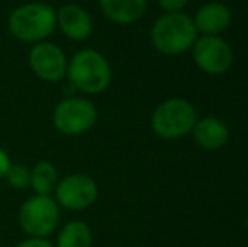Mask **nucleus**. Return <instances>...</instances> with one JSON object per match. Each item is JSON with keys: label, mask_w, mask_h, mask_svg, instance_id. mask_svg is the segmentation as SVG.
Listing matches in <instances>:
<instances>
[{"label": "nucleus", "mask_w": 248, "mask_h": 247, "mask_svg": "<svg viewBox=\"0 0 248 247\" xmlns=\"http://www.w3.org/2000/svg\"><path fill=\"white\" fill-rule=\"evenodd\" d=\"M22 231L29 237H47L59 224V205L49 195H36L24 201L19 212Z\"/></svg>", "instance_id": "nucleus-5"}, {"label": "nucleus", "mask_w": 248, "mask_h": 247, "mask_svg": "<svg viewBox=\"0 0 248 247\" xmlns=\"http://www.w3.org/2000/svg\"><path fill=\"white\" fill-rule=\"evenodd\" d=\"M9 168H10V158H9V154L0 148V178H3V176L7 175Z\"/></svg>", "instance_id": "nucleus-19"}, {"label": "nucleus", "mask_w": 248, "mask_h": 247, "mask_svg": "<svg viewBox=\"0 0 248 247\" xmlns=\"http://www.w3.org/2000/svg\"><path fill=\"white\" fill-rule=\"evenodd\" d=\"M16 247H54L46 237H29Z\"/></svg>", "instance_id": "nucleus-18"}, {"label": "nucleus", "mask_w": 248, "mask_h": 247, "mask_svg": "<svg viewBox=\"0 0 248 247\" xmlns=\"http://www.w3.org/2000/svg\"><path fill=\"white\" fill-rule=\"evenodd\" d=\"M7 181L16 190H24L31 185V169L24 165H10L9 171L5 175Z\"/></svg>", "instance_id": "nucleus-16"}, {"label": "nucleus", "mask_w": 248, "mask_h": 247, "mask_svg": "<svg viewBox=\"0 0 248 247\" xmlns=\"http://www.w3.org/2000/svg\"><path fill=\"white\" fill-rule=\"evenodd\" d=\"M193 60L208 75H223L232 66L233 51L219 36H202L193 44Z\"/></svg>", "instance_id": "nucleus-7"}, {"label": "nucleus", "mask_w": 248, "mask_h": 247, "mask_svg": "<svg viewBox=\"0 0 248 247\" xmlns=\"http://www.w3.org/2000/svg\"><path fill=\"white\" fill-rule=\"evenodd\" d=\"M191 132L196 144L206 151H218L228 142L230 137L228 125L216 117H204L201 120H196Z\"/></svg>", "instance_id": "nucleus-12"}, {"label": "nucleus", "mask_w": 248, "mask_h": 247, "mask_svg": "<svg viewBox=\"0 0 248 247\" xmlns=\"http://www.w3.org/2000/svg\"><path fill=\"white\" fill-rule=\"evenodd\" d=\"M98 112L93 102L79 97L64 99L56 105L52 114L54 127L61 134L66 135H78L90 131L95 125Z\"/></svg>", "instance_id": "nucleus-6"}, {"label": "nucleus", "mask_w": 248, "mask_h": 247, "mask_svg": "<svg viewBox=\"0 0 248 247\" xmlns=\"http://www.w3.org/2000/svg\"><path fill=\"white\" fill-rule=\"evenodd\" d=\"M69 82L83 93H101L111 82L110 63L95 49H81L71 58L66 69Z\"/></svg>", "instance_id": "nucleus-3"}, {"label": "nucleus", "mask_w": 248, "mask_h": 247, "mask_svg": "<svg viewBox=\"0 0 248 247\" xmlns=\"http://www.w3.org/2000/svg\"><path fill=\"white\" fill-rule=\"evenodd\" d=\"M92 229L81 220L69 222L58 235L56 247H92Z\"/></svg>", "instance_id": "nucleus-14"}, {"label": "nucleus", "mask_w": 248, "mask_h": 247, "mask_svg": "<svg viewBox=\"0 0 248 247\" xmlns=\"http://www.w3.org/2000/svg\"><path fill=\"white\" fill-rule=\"evenodd\" d=\"M31 69L44 82H61L66 76L68 60L59 46L52 43H37L29 53Z\"/></svg>", "instance_id": "nucleus-9"}, {"label": "nucleus", "mask_w": 248, "mask_h": 247, "mask_svg": "<svg viewBox=\"0 0 248 247\" xmlns=\"http://www.w3.org/2000/svg\"><path fill=\"white\" fill-rule=\"evenodd\" d=\"M58 185V171L49 161H41L31 169V186L36 195H51Z\"/></svg>", "instance_id": "nucleus-15"}, {"label": "nucleus", "mask_w": 248, "mask_h": 247, "mask_svg": "<svg viewBox=\"0 0 248 247\" xmlns=\"http://www.w3.org/2000/svg\"><path fill=\"white\" fill-rule=\"evenodd\" d=\"M187 0H159V5L166 12H181V9H184Z\"/></svg>", "instance_id": "nucleus-17"}, {"label": "nucleus", "mask_w": 248, "mask_h": 247, "mask_svg": "<svg viewBox=\"0 0 248 247\" xmlns=\"http://www.w3.org/2000/svg\"><path fill=\"white\" fill-rule=\"evenodd\" d=\"M247 229H248V217H247Z\"/></svg>", "instance_id": "nucleus-20"}, {"label": "nucleus", "mask_w": 248, "mask_h": 247, "mask_svg": "<svg viewBox=\"0 0 248 247\" xmlns=\"http://www.w3.org/2000/svg\"><path fill=\"white\" fill-rule=\"evenodd\" d=\"M56 10L43 2L20 5L10 14L9 31L24 43H39L51 36L56 29Z\"/></svg>", "instance_id": "nucleus-2"}, {"label": "nucleus", "mask_w": 248, "mask_h": 247, "mask_svg": "<svg viewBox=\"0 0 248 247\" xmlns=\"http://www.w3.org/2000/svg\"><path fill=\"white\" fill-rule=\"evenodd\" d=\"M103 14L117 24H132L144 16L147 0H98Z\"/></svg>", "instance_id": "nucleus-13"}, {"label": "nucleus", "mask_w": 248, "mask_h": 247, "mask_svg": "<svg viewBox=\"0 0 248 247\" xmlns=\"http://www.w3.org/2000/svg\"><path fill=\"white\" fill-rule=\"evenodd\" d=\"M198 120L196 109L184 99L162 102L150 117L152 131L162 139H181L193 131Z\"/></svg>", "instance_id": "nucleus-4"}, {"label": "nucleus", "mask_w": 248, "mask_h": 247, "mask_svg": "<svg viewBox=\"0 0 248 247\" xmlns=\"http://www.w3.org/2000/svg\"><path fill=\"white\" fill-rule=\"evenodd\" d=\"M56 201L68 210H85L90 205L95 203L98 197V186L88 175H69L58 181L54 188Z\"/></svg>", "instance_id": "nucleus-8"}, {"label": "nucleus", "mask_w": 248, "mask_h": 247, "mask_svg": "<svg viewBox=\"0 0 248 247\" xmlns=\"http://www.w3.org/2000/svg\"><path fill=\"white\" fill-rule=\"evenodd\" d=\"M196 31L204 36H218L232 22V10L221 2H208L193 17Z\"/></svg>", "instance_id": "nucleus-11"}, {"label": "nucleus", "mask_w": 248, "mask_h": 247, "mask_svg": "<svg viewBox=\"0 0 248 247\" xmlns=\"http://www.w3.org/2000/svg\"><path fill=\"white\" fill-rule=\"evenodd\" d=\"M198 39V31L193 17L183 12H166L154 22L150 41L154 48L162 54H181L193 48Z\"/></svg>", "instance_id": "nucleus-1"}, {"label": "nucleus", "mask_w": 248, "mask_h": 247, "mask_svg": "<svg viewBox=\"0 0 248 247\" xmlns=\"http://www.w3.org/2000/svg\"><path fill=\"white\" fill-rule=\"evenodd\" d=\"M56 20L62 34L73 41H85L92 34V17L83 7L75 5V3L62 5L56 14Z\"/></svg>", "instance_id": "nucleus-10"}]
</instances>
